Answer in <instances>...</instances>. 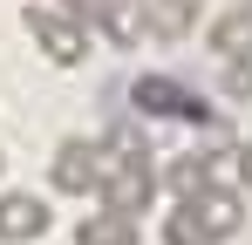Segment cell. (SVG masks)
<instances>
[{
	"label": "cell",
	"mask_w": 252,
	"mask_h": 245,
	"mask_svg": "<svg viewBox=\"0 0 252 245\" xmlns=\"http://www.w3.org/2000/svg\"><path fill=\"white\" fill-rule=\"evenodd\" d=\"M75 245H136V218H123V211H95V218L75 225Z\"/></svg>",
	"instance_id": "10"
},
{
	"label": "cell",
	"mask_w": 252,
	"mask_h": 245,
	"mask_svg": "<svg viewBox=\"0 0 252 245\" xmlns=\"http://www.w3.org/2000/svg\"><path fill=\"white\" fill-rule=\"evenodd\" d=\"M184 204H191V211L205 218L211 245H225L232 232H239V225H246V204H239V191H232V184H211L205 198H184Z\"/></svg>",
	"instance_id": "8"
},
{
	"label": "cell",
	"mask_w": 252,
	"mask_h": 245,
	"mask_svg": "<svg viewBox=\"0 0 252 245\" xmlns=\"http://www.w3.org/2000/svg\"><path fill=\"white\" fill-rule=\"evenodd\" d=\"M225 95H239V102L252 95V61H232L225 68Z\"/></svg>",
	"instance_id": "12"
},
{
	"label": "cell",
	"mask_w": 252,
	"mask_h": 245,
	"mask_svg": "<svg viewBox=\"0 0 252 245\" xmlns=\"http://www.w3.org/2000/svg\"><path fill=\"white\" fill-rule=\"evenodd\" d=\"M211 55L252 61V7H225V14L211 21Z\"/></svg>",
	"instance_id": "9"
},
{
	"label": "cell",
	"mask_w": 252,
	"mask_h": 245,
	"mask_svg": "<svg viewBox=\"0 0 252 245\" xmlns=\"http://www.w3.org/2000/svg\"><path fill=\"white\" fill-rule=\"evenodd\" d=\"M21 21H28L34 48H41L55 68H75V61H89V28L75 21V14H62V7H48V0H28V7H21Z\"/></svg>",
	"instance_id": "1"
},
{
	"label": "cell",
	"mask_w": 252,
	"mask_h": 245,
	"mask_svg": "<svg viewBox=\"0 0 252 245\" xmlns=\"http://www.w3.org/2000/svg\"><path fill=\"white\" fill-rule=\"evenodd\" d=\"M48 232V198L34 191H0V245H34Z\"/></svg>",
	"instance_id": "6"
},
{
	"label": "cell",
	"mask_w": 252,
	"mask_h": 245,
	"mask_svg": "<svg viewBox=\"0 0 252 245\" xmlns=\"http://www.w3.org/2000/svg\"><path fill=\"white\" fill-rule=\"evenodd\" d=\"M157 184H164L177 204H184V198H205L211 184H218V157H205V150H177V157L157 163Z\"/></svg>",
	"instance_id": "5"
},
{
	"label": "cell",
	"mask_w": 252,
	"mask_h": 245,
	"mask_svg": "<svg viewBox=\"0 0 252 245\" xmlns=\"http://www.w3.org/2000/svg\"><path fill=\"white\" fill-rule=\"evenodd\" d=\"M164 245H211V232H205V218H198L191 204H170V218H164Z\"/></svg>",
	"instance_id": "11"
},
{
	"label": "cell",
	"mask_w": 252,
	"mask_h": 245,
	"mask_svg": "<svg viewBox=\"0 0 252 245\" xmlns=\"http://www.w3.org/2000/svg\"><path fill=\"white\" fill-rule=\"evenodd\" d=\"M239 184H246V191H252V143H246V150H239Z\"/></svg>",
	"instance_id": "13"
},
{
	"label": "cell",
	"mask_w": 252,
	"mask_h": 245,
	"mask_svg": "<svg viewBox=\"0 0 252 245\" xmlns=\"http://www.w3.org/2000/svg\"><path fill=\"white\" fill-rule=\"evenodd\" d=\"M0 170H7V150H0Z\"/></svg>",
	"instance_id": "14"
},
{
	"label": "cell",
	"mask_w": 252,
	"mask_h": 245,
	"mask_svg": "<svg viewBox=\"0 0 252 245\" xmlns=\"http://www.w3.org/2000/svg\"><path fill=\"white\" fill-rule=\"evenodd\" d=\"M136 28L150 41H177L198 28V0H136Z\"/></svg>",
	"instance_id": "7"
},
{
	"label": "cell",
	"mask_w": 252,
	"mask_h": 245,
	"mask_svg": "<svg viewBox=\"0 0 252 245\" xmlns=\"http://www.w3.org/2000/svg\"><path fill=\"white\" fill-rule=\"evenodd\" d=\"M129 109H136L143 122H164V116L205 122V116H211V102H205V95H191L177 75H136V82H129Z\"/></svg>",
	"instance_id": "3"
},
{
	"label": "cell",
	"mask_w": 252,
	"mask_h": 245,
	"mask_svg": "<svg viewBox=\"0 0 252 245\" xmlns=\"http://www.w3.org/2000/svg\"><path fill=\"white\" fill-rule=\"evenodd\" d=\"M95 191H102V211L143 218V211H150V198H157V163H150V157H109Z\"/></svg>",
	"instance_id": "2"
},
{
	"label": "cell",
	"mask_w": 252,
	"mask_h": 245,
	"mask_svg": "<svg viewBox=\"0 0 252 245\" xmlns=\"http://www.w3.org/2000/svg\"><path fill=\"white\" fill-rule=\"evenodd\" d=\"M102 143L95 136H62L55 143V163H48V184L62 191V198H95V184H102Z\"/></svg>",
	"instance_id": "4"
}]
</instances>
